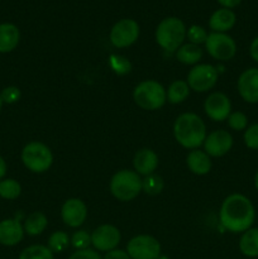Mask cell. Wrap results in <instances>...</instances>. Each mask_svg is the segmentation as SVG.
Instances as JSON below:
<instances>
[{
  "label": "cell",
  "instance_id": "obj_34",
  "mask_svg": "<svg viewBox=\"0 0 258 259\" xmlns=\"http://www.w3.org/2000/svg\"><path fill=\"white\" fill-rule=\"evenodd\" d=\"M0 95H2L3 103L14 104L19 100L20 96H22V93H20V90L17 86H8V88L3 89Z\"/></svg>",
  "mask_w": 258,
  "mask_h": 259
},
{
  "label": "cell",
  "instance_id": "obj_37",
  "mask_svg": "<svg viewBox=\"0 0 258 259\" xmlns=\"http://www.w3.org/2000/svg\"><path fill=\"white\" fill-rule=\"evenodd\" d=\"M249 55L255 62H258V37H255L254 39L252 40V43H250Z\"/></svg>",
  "mask_w": 258,
  "mask_h": 259
},
{
  "label": "cell",
  "instance_id": "obj_27",
  "mask_svg": "<svg viewBox=\"0 0 258 259\" xmlns=\"http://www.w3.org/2000/svg\"><path fill=\"white\" fill-rule=\"evenodd\" d=\"M19 259H53V253L46 245L34 244L23 249Z\"/></svg>",
  "mask_w": 258,
  "mask_h": 259
},
{
  "label": "cell",
  "instance_id": "obj_32",
  "mask_svg": "<svg viewBox=\"0 0 258 259\" xmlns=\"http://www.w3.org/2000/svg\"><path fill=\"white\" fill-rule=\"evenodd\" d=\"M70 244L76 250L88 249L89 245L91 244V234H89L86 230H77L70 238Z\"/></svg>",
  "mask_w": 258,
  "mask_h": 259
},
{
  "label": "cell",
  "instance_id": "obj_23",
  "mask_svg": "<svg viewBox=\"0 0 258 259\" xmlns=\"http://www.w3.org/2000/svg\"><path fill=\"white\" fill-rule=\"evenodd\" d=\"M175 53H176L177 61L184 65H196L202 57L201 47L192 43L182 45Z\"/></svg>",
  "mask_w": 258,
  "mask_h": 259
},
{
  "label": "cell",
  "instance_id": "obj_4",
  "mask_svg": "<svg viewBox=\"0 0 258 259\" xmlns=\"http://www.w3.org/2000/svg\"><path fill=\"white\" fill-rule=\"evenodd\" d=\"M109 189L119 201H132L142 192V179L136 171L120 169L113 175Z\"/></svg>",
  "mask_w": 258,
  "mask_h": 259
},
{
  "label": "cell",
  "instance_id": "obj_13",
  "mask_svg": "<svg viewBox=\"0 0 258 259\" xmlns=\"http://www.w3.org/2000/svg\"><path fill=\"white\" fill-rule=\"evenodd\" d=\"M61 218L62 222L70 228H78L85 223L88 218V207L80 199H68L63 202L61 207Z\"/></svg>",
  "mask_w": 258,
  "mask_h": 259
},
{
  "label": "cell",
  "instance_id": "obj_40",
  "mask_svg": "<svg viewBox=\"0 0 258 259\" xmlns=\"http://www.w3.org/2000/svg\"><path fill=\"white\" fill-rule=\"evenodd\" d=\"M254 186H255V189H257V191H258V171H257V174H255V176H254Z\"/></svg>",
  "mask_w": 258,
  "mask_h": 259
},
{
  "label": "cell",
  "instance_id": "obj_15",
  "mask_svg": "<svg viewBox=\"0 0 258 259\" xmlns=\"http://www.w3.org/2000/svg\"><path fill=\"white\" fill-rule=\"evenodd\" d=\"M238 93L240 98L249 104L258 103V68L252 67L243 71L238 77Z\"/></svg>",
  "mask_w": 258,
  "mask_h": 259
},
{
  "label": "cell",
  "instance_id": "obj_41",
  "mask_svg": "<svg viewBox=\"0 0 258 259\" xmlns=\"http://www.w3.org/2000/svg\"><path fill=\"white\" fill-rule=\"evenodd\" d=\"M2 106H3V99H2V95H0V110H2Z\"/></svg>",
  "mask_w": 258,
  "mask_h": 259
},
{
  "label": "cell",
  "instance_id": "obj_24",
  "mask_svg": "<svg viewBox=\"0 0 258 259\" xmlns=\"http://www.w3.org/2000/svg\"><path fill=\"white\" fill-rule=\"evenodd\" d=\"M190 86L187 81L184 80H176L168 86L166 90L167 101L171 104H181L189 98L190 95Z\"/></svg>",
  "mask_w": 258,
  "mask_h": 259
},
{
  "label": "cell",
  "instance_id": "obj_18",
  "mask_svg": "<svg viewBox=\"0 0 258 259\" xmlns=\"http://www.w3.org/2000/svg\"><path fill=\"white\" fill-rule=\"evenodd\" d=\"M237 22L234 12L228 8H220L215 10L209 19V27L212 32L217 33H227L232 29Z\"/></svg>",
  "mask_w": 258,
  "mask_h": 259
},
{
  "label": "cell",
  "instance_id": "obj_25",
  "mask_svg": "<svg viewBox=\"0 0 258 259\" xmlns=\"http://www.w3.org/2000/svg\"><path fill=\"white\" fill-rule=\"evenodd\" d=\"M70 245V237L67 233L62 232V230H57L53 232L48 238L47 247L52 253H62Z\"/></svg>",
  "mask_w": 258,
  "mask_h": 259
},
{
  "label": "cell",
  "instance_id": "obj_14",
  "mask_svg": "<svg viewBox=\"0 0 258 259\" xmlns=\"http://www.w3.org/2000/svg\"><path fill=\"white\" fill-rule=\"evenodd\" d=\"M233 147V137L229 132L214 131L206 136L204 142V151L210 157H223L232 149Z\"/></svg>",
  "mask_w": 258,
  "mask_h": 259
},
{
  "label": "cell",
  "instance_id": "obj_35",
  "mask_svg": "<svg viewBox=\"0 0 258 259\" xmlns=\"http://www.w3.org/2000/svg\"><path fill=\"white\" fill-rule=\"evenodd\" d=\"M68 259H103V258H101V255L99 254V252L88 248V249L76 250L75 253L71 254V257Z\"/></svg>",
  "mask_w": 258,
  "mask_h": 259
},
{
  "label": "cell",
  "instance_id": "obj_19",
  "mask_svg": "<svg viewBox=\"0 0 258 259\" xmlns=\"http://www.w3.org/2000/svg\"><path fill=\"white\" fill-rule=\"evenodd\" d=\"M186 164L190 171L194 175H197V176L207 175L212 166L209 154L205 151H200L199 148L192 149L191 152H189L186 157Z\"/></svg>",
  "mask_w": 258,
  "mask_h": 259
},
{
  "label": "cell",
  "instance_id": "obj_20",
  "mask_svg": "<svg viewBox=\"0 0 258 259\" xmlns=\"http://www.w3.org/2000/svg\"><path fill=\"white\" fill-rule=\"evenodd\" d=\"M20 40V32L13 23L0 24V53H9L17 48Z\"/></svg>",
  "mask_w": 258,
  "mask_h": 259
},
{
  "label": "cell",
  "instance_id": "obj_11",
  "mask_svg": "<svg viewBox=\"0 0 258 259\" xmlns=\"http://www.w3.org/2000/svg\"><path fill=\"white\" fill-rule=\"evenodd\" d=\"M121 239V234L116 227L103 224L91 233V244L99 252H110L116 249Z\"/></svg>",
  "mask_w": 258,
  "mask_h": 259
},
{
  "label": "cell",
  "instance_id": "obj_36",
  "mask_svg": "<svg viewBox=\"0 0 258 259\" xmlns=\"http://www.w3.org/2000/svg\"><path fill=\"white\" fill-rule=\"evenodd\" d=\"M103 259H132L129 257V254L126 253V250L121 249H113L110 252H106L105 257Z\"/></svg>",
  "mask_w": 258,
  "mask_h": 259
},
{
  "label": "cell",
  "instance_id": "obj_10",
  "mask_svg": "<svg viewBox=\"0 0 258 259\" xmlns=\"http://www.w3.org/2000/svg\"><path fill=\"white\" fill-rule=\"evenodd\" d=\"M141 34L139 24L134 19H120L113 25L110 30V42L116 48H126L137 42Z\"/></svg>",
  "mask_w": 258,
  "mask_h": 259
},
{
  "label": "cell",
  "instance_id": "obj_3",
  "mask_svg": "<svg viewBox=\"0 0 258 259\" xmlns=\"http://www.w3.org/2000/svg\"><path fill=\"white\" fill-rule=\"evenodd\" d=\"M185 23L177 17H167L157 25L156 37L157 45L167 52H176L186 38Z\"/></svg>",
  "mask_w": 258,
  "mask_h": 259
},
{
  "label": "cell",
  "instance_id": "obj_7",
  "mask_svg": "<svg viewBox=\"0 0 258 259\" xmlns=\"http://www.w3.org/2000/svg\"><path fill=\"white\" fill-rule=\"evenodd\" d=\"M205 50L214 60L225 62L230 61L237 53V43L227 33L211 32L205 42Z\"/></svg>",
  "mask_w": 258,
  "mask_h": 259
},
{
  "label": "cell",
  "instance_id": "obj_2",
  "mask_svg": "<svg viewBox=\"0 0 258 259\" xmlns=\"http://www.w3.org/2000/svg\"><path fill=\"white\" fill-rule=\"evenodd\" d=\"M174 136L184 148L197 149L206 138V125L197 114L184 113L175 120Z\"/></svg>",
  "mask_w": 258,
  "mask_h": 259
},
{
  "label": "cell",
  "instance_id": "obj_17",
  "mask_svg": "<svg viewBox=\"0 0 258 259\" xmlns=\"http://www.w3.org/2000/svg\"><path fill=\"white\" fill-rule=\"evenodd\" d=\"M158 156L154 151L149 148L139 149L133 158L134 171L139 176H148V175L154 174V171L158 167Z\"/></svg>",
  "mask_w": 258,
  "mask_h": 259
},
{
  "label": "cell",
  "instance_id": "obj_26",
  "mask_svg": "<svg viewBox=\"0 0 258 259\" xmlns=\"http://www.w3.org/2000/svg\"><path fill=\"white\" fill-rule=\"evenodd\" d=\"M22 194V186L14 179L0 180V197L5 200H15Z\"/></svg>",
  "mask_w": 258,
  "mask_h": 259
},
{
  "label": "cell",
  "instance_id": "obj_22",
  "mask_svg": "<svg viewBox=\"0 0 258 259\" xmlns=\"http://www.w3.org/2000/svg\"><path fill=\"white\" fill-rule=\"evenodd\" d=\"M48 227V219L43 212L34 211L30 215H28L24 220V233H27L30 237H35V235L42 234Z\"/></svg>",
  "mask_w": 258,
  "mask_h": 259
},
{
  "label": "cell",
  "instance_id": "obj_29",
  "mask_svg": "<svg viewBox=\"0 0 258 259\" xmlns=\"http://www.w3.org/2000/svg\"><path fill=\"white\" fill-rule=\"evenodd\" d=\"M109 67L119 76L128 75L132 71V63L126 57L120 55H111L109 57Z\"/></svg>",
  "mask_w": 258,
  "mask_h": 259
},
{
  "label": "cell",
  "instance_id": "obj_9",
  "mask_svg": "<svg viewBox=\"0 0 258 259\" xmlns=\"http://www.w3.org/2000/svg\"><path fill=\"white\" fill-rule=\"evenodd\" d=\"M126 253L132 259H158L161 257V244L152 235L141 234L129 240Z\"/></svg>",
  "mask_w": 258,
  "mask_h": 259
},
{
  "label": "cell",
  "instance_id": "obj_39",
  "mask_svg": "<svg viewBox=\"0 0 258 259\" xmlns=\"http://www.w3.org/2000/svg\"><path fill=\"white\" fill-rule=\"evenodd\" d=\"M7 162H5V159L0 156V180L4 179V176L7 175Z\"/></svg>",
  "mask_w": 258,
  "mask_h": 259
},
{
  "label": "cell",
  "instance_id": "obj_30",
  "mask_svg": "<svg viewBox=\"0 0 258 259\" xmlns=\"http://www.w3.org/2000/svg\"><path fill=\"white\" fill-rule=\"evenodd\" d=\"M209 35V33L205 30V28L200 27V25L194 24L186 30V38L190 40L189 43H192V45L201 46L205 45L206 42V38Z\"/></svg>",
  "mask_w": 258,
  "mask_h": 259
},
{
  "label": "cell",
  "instance_id": "obj_28",
  "mask_svg": "<svg viewBox=\"0 0 258 259\" xmlns=\"http://www.w3.org/2000/svg\"><path fill=\"white\" fill-rule=\"evenodd\" d=\"M163 186V180H162L161 176L156 174L144 176V179L142 180V191H144L148 195H152V196L161 194Z\"/></svg>",
  "mask_w": 258,
  "mask_h": 259
},
{
  "label": "cell",
  "instance_id": "obj_8",
  "mask_svg": "<svg viewBox=\"0 0 258 259\" xmlns=\"http://www.w3.org/2000/svg\"><path fill=\"white\" fill-rule=\"evenodd\" d=\"M219 72L217 67L209 63L195 65L187 75V83L195 93H206L218 82Z\"/></svg>",
  "mask_w": 258,
  "mask_h": 259
},
{
  "label": "cell",
  "instance_id": "obj_33",
  "mask_svg": "<svg viewBox=\"0 0 258 259\" xmlns=\"http://www.w3.org/2000/svg\"><path fill=\"white\" fill-rule=\"evenodd\" d=\"M243 139L248 148L258 151V123L252 124L245 129Z\"/></svg>",
  "mask_w": 258,
  "mask_h": 259
},
{
  "label": "cell",
  "instance_id": "obj_16",
  "mask_svg": "<svg viewBox=\"0 0 258 259\" xmlns=\"http://www.w3.org/2000/svg\"><path fill=\"white\" fill-rule=\"evenodd\" d=\"M24 237V228L19 219H5L0 222V244L14 247L19 244Z\"/></svg>",
  "mask_w": 258,
  "mask_h": 259
},
{
  "label": "cell",
  "instance_id": "obj_31",
  "mask_svg": "<svg viewBox=\"0 0 258 259\" xmlns=\"http://www.w3.org/2000/svg\"><path fill=\"white\" fill-rule=\"evenodd\" d=\"M227 121L229 128L235 132L244 131V129L248 128V118L242 111H233V113H230Z\"/></svg>",
  "mask_w": 258,
  "mask_h": 259
},
{
  "label": "cell",
  "instance_id": "obj_12",
  "mask_svg": "<svg viewBox=\"0 0 258 259\" xmlns=\"http://www.w3.org/2000/svg\"><path fill=\"white\" fill-rule=\"evenodd\" d=\"M204 110L207 118L214 121H224L232 113V103L225 94L212 93L204 103Z\"/></svg>",
  "mask_w": 258,
  "mask_h": 259
},
{
  "label": "cell",
  "instance_id": "obj_21",
  "mask_svg": "<svg viewBox=\"0 0 258 259\" xmlns=\"http://www.w3.org/2000/svg\"><path fill=\"white\" fill-rule=\"evenodd\" d=\"M239 249L245 257H258V228L245 230L239 240Z\"/></svg>",
  "mask_w": 258,
  "mask_h": 259
},
{
  "label": "cell",
  "instance_id": "obj_38",
  "mask_svg": "<svg viewBox=\"0 0 258 259\" xmlns=\"http://www.w3.org/2000/svg\"><path fill=\"white\" fill-rule=\"evenodd\" d=\"M223 8H228V9H233V8L238 7L242 3V0H218Z\"/></svg>",
  "mask_w": 258,
  "mask_h": 259
},
{
  "label": "cell",
  "instance_id": "obj_1",
  "mask_svg": "<svg viewBox=\"0 0 258 259\" xmlns=\"http://www.w3.org/2000/svg\"><path fill=\"white\" fill-rule=\"evenodd\" d=\"M220 224L230 233H244L250 229L255 219V210L252 201L242 194L227 196L220 206Z\"/></svg>",
  "mask_w": 258,
  "mask_h": 259
},
{
  "label": "cell",
  "instance_id": "obj_6",
  "mask_svg": "<svg viewBox=\"0 0 258 259\" xmlns=\"http://www.w3.org/2000/svg\"><path fill=\"white\" fill-rule=\"evenodd\" d=\"M22 162L33 174H43L48 171L53 163V154L50 147L42 142H30L22 151Z\"/></svg>",
  "mask_w": 258,
  "mask_h": 259
},
{
  "label": "cell",
  "instance_id": "obj_5",
  "mask_svg": "<svg viewBox=\"0 0 258 259\" xmlns=\"http://www.w3.org/2000/svg\"><path fill=\"white\" fill-rule=\"evenodd\" d=\"M133 99L143 110H158L167 101L166 89L156 80H144L134 88Z\"/></svg>",
  "mask_w": 258,
  "mask_h": 259
}]
</instances>
